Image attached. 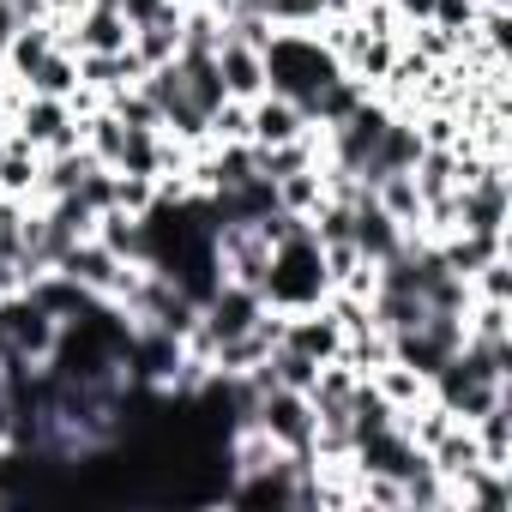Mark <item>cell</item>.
I'll use <instances>...</instances> for the list:
<instances>
[{"mask_svg":"<svg viewBox=\"0 0 512 512\" xmlns=\"http://www.w3.org/2000/svg\"><path fill=\"white\" fill-rule=\"evenodd\" d=\"M25 91H37V97H73V91H79V55H73V49H49V55L31 67Z\"/></svg>","mask_w":512,"mask_h":512,"instance_id":"obj_16","label":"cell"},{"mask_svg":"<svg viewBox=\"0 0 512 512\" xmlns=\"http://www.w3.org/2000/svg\"><path fill=\"white\" fill-rule=\"evenodd\" d=\"M13 290H25V266L13 253H0V296H13Z\"/></svg>","mask_w":512,"mask_h":512,"instance_id":"obj_22","label":"cell"},{"mask_svg":"<svg viewBox=\"0 0 512 512\" xmlns=\"http://www.w3.org/2000/svg\"><path fill=\"white\" fill-rule=\"evenodd\" d=\"M0 338H7V350H19L31 368H43L55 356V344H61V320L43 314L25 290H13V296H0Z\"/></svg>","mask_w":512,"mask_h":512,"instance_id":"obj_4","label":"cell"},{"mask_svg":"<svg viewBox=\"0 0 512 512\" xmlns=\"http://www.w3.org/2000/svg\"><path fill=\"white\" fill-rule=\"evenodd\" d=\"M19 440V410H13V398L0 392V446H13Z\"/></svg>","mask_w":512,"mask_h":512,"instance_id":"obj_23","label":"cell"},{"mask_svg":"<svg viewBox=\"0 0 512 512\" xmlns=\"http://www.w3.org/2000/svg\"><path fill=\"white\" fill-rule=\"evenodd\" d=\"M272 31H314L326 19V0H253Z\"/></svg>","mask_w":512,"mask_h":512,"instance_id":"obj_18","label":"cell"},{"mask_svg":"<svg viewBox=\"0 0 512 512\" xmlns=\"http://www.w3.org/2000/svg\"><path fill=\"white\" fill-rule=\"evenodd\" d=\"M260 314H266V296L253 290V284H229V278L199 302V326H205L211 338H235V332H247Z\"/></svg>","mask_w":512,"mask_h":512,"instance_id":"obj_6","label":"cell"},{"mask_svg":"<svg viewBox=\"0 0 512 512\" xmlns=\"http://www.w3.org/2000/svg\"><path fill=\"white\" fill-rule=\"evenodd\" d=\"M55 272H67L79 290H91L97 302H109V290L121 284V272H127V260H115V253L97 241V235H79L67 253H61V260H55Z\"/></svg>","mask_w":512,"mask_h":512,"instance_id":"obj_7","label":"cell"},{"mask_svg":"<svg viewBox=\"0 0 512 512\" xmlns=\"http://www.w3.org/2000/svg\"><path fill=\"white\" fill-rule=\"evenodd\" d=\"M350 241L362 247V260L380 266V260H392V253L404 247V223H392V217L362 193V199H356V217H350Z\"/></svg>","mask_w":512,"mask_h":512,"instance_id":"obj_13","label":"cell"},{"mask_svg":"<svg viewBox=\"0 0 512 512\" xmlns=\"http://www.w3.org/2000/svg\"><path fill=\"white\" fill-rule=\"evenodd\" d=\"M428 25H440V31H452V37L464 43V37H470V25H476V0H434Z\"/></svg>","mask_w":512,"mask_h":512,"instance_id":"obj_21","label":"cell"},{"mask_svg":"<svg viewBox=\"0 0 512 512\" xmlns=\"http://www.w3.org/2000/svg\"><path fill=\"white\" fill-rule=\"evenodd\" d=\"M470 428H476V452H482V464H488V470H512V392L494 398Z\"/></svg>","mask_w":512,"mask_h":512,"instance_id":"obj_14","label":"cell"},{"mask_svg":"<svg viewBox=\"0 0 512 512\" xmlns=\"http://www.w3.org/2000/svg\"><path fill=\"white\" fill-rule=\"evenodd\" d=\"M272 187H278V205H284L290 217H314V211L332 199L326 181H320V163H314V169H296V175H278Z\"/></svg>","mask_w":512,"mask_h":512,"instance_id":"obj_17","label":"cell"},{"mask_svg":"<svg viewBox=\"0 0 512 512\" xmlns=\"http://www.w3.org/2000/svg\"><path fill=\"white\" fill-rule=\"evenodd\" d=\"M266 55V91H278V97H290V103H314L344 67H338V55L314 37V31H272V43L260 49Z\"/></svg>","mask_w":512,"mask_h":512,"instance_id":"obj_2","label":"cell"},{"mask_svg":"<svg viewBox=\"0 0 512 512\" xmlns=\"http://www.w3.org/2000/svg\"><path fill=\"white\" fill-rule=\"evenodd\" d=\"M284 344L302 350L308 362H338L344 356V326L326 308H302V314H284Z\"/></svg>","mask_w":512,"mask_h":512,"instance_id":"obj_10","label":"cell"},{"mask_svg":"<svg viewBox=\"0 0 512 512\" xmlns=\"http://www.w3.org/2000/svg\"><path fill=\"white\" fill-rule=\"evenodd\" d=\"M217 79H223V97H229V103L266 97V55L253 49V43L223 37V43H217Z\"/></svg>","mask_w":512,"mask_h":512,"instance_id":"obj_9","label":"cell"},{"mask_svg":"<svg viewBox=\"0 0 512 512\" xmlns=\"http://www.w3.org/2000/svg\"><path fill=\"white\" fill-rule=\"evenodd\" d=\"M464 284H470L476 302H512V253H494V260H482Z\"/></svg>","mask_w":512,"mask_h":512,"instance_id":"obj_19","label":"cell"},{"mask_svg":"<svg viewBox=\"0 0 512 512\" xmlns=\"http://www.w3.org/2000/svg\"><path fill=\"white\" fill-rule=\"evenodd\" d=\"M205 145H247V103H217L205 115Z\"/></svg>","mask_w":512,"mask_h":512,"instance_id":"obj_20","label":"cell"},{"mask_svg":"<svg viewBox=\"0 0 512 512\" xmlns=\"http://www.w3.org/2000/svg\"><path fill=\"white\" fill-rule=\"evenodd\" d=\"M476 7H512V0H476Z\"/></svg>","mask_w":512,"mask_h":512,"instance_id":"obj_27","label":"cell"},{"mask_svg":"<svg viewBox=\"0 0 512 512\" xmlns=\"http://www.w3.org/2000/svg\"><path fill=\"white\" fill-rule=\"evenodd\" d=\"M37 175H43V151L25 145L13 127H0V193L19 199V205H31L37 199Z\"/></svg>","mask_w":512,"mask_h":512,"instance_id":"obj_11","label":"cell"},{"mask_svg":"<svg viewBox=\"0 0 512 512\" xmlns=\"http://www.w3.org/2000/svg\"><path fill=\"white\" fill-rule=\"evenodd\" d=\"M13 31H19V19H13V7L0 0V55H7V43H13Z\"/></svg>","mask_w":512,"mask_h":512,"instance_id":"obj_26","label":"cell"},{"mask_svg":"<svg viewBox=\"0 0 512 512\" xmlns=\"http://www.w3.org/2000/svg\"><path fill=\"white\" fill-rule=\"evenodd\" d=\"M19 217H25V205L0 193V235H13V229H19Z\"/></svg>","mask_w":512,"mask_h":512,"instance_id":"obj_25","label":"cell"},{"mask_svg":"<svg viewBox=\"0 0 512 512\" xmlns=\"http://www.w3.org/2000/svg\"><path fill=\"white\" fill-rule=\"evenodd\" d=\"M266 308L278 314H302V308H320L332 296V278H326V253L314 241V229L302 223L290 241L272 247V266H266V284H260Z\"/></svg>","mask_w":512,"mask_h":512,"instance_id":"obj_1","label":"cell"},{"mask_svg":"<svg viewBox=\"0 0 512 512\" xmlns=\"http://www.w3.org/2000/svg\"><path fill=\"white\" fill-rule=\"evenodd\" d=\"M368 380H374V392L392 404V416H404V410H416V404L434 398V392H428V374H416V368H404V362H380Z\"/></svg>","mask_w":512,"mask_h":512,"instance_id":"obj_15","label":"cell"},{"mask_svg":"<svg viewBox=\"0 0 512 512\" xmlns=\"http://www.w3.org/2000/svg\"><path fill=\"white\" fill-rule=\"evenodd\" d=\"M91 235L115 253V260H127V266H151V229H145V217L109 205V211H97V229H91Z\"/></svg>","mask_w":512,"mask_h":512,"instance_id":"obj_12","label":"cell"},{"mask_svg":"<svg viewBox=\"0 0 512 512\" xmlns=\"http://www.w3.org/2000/svg\"><path fill=\"white\" fill-rule=\"evenodd\" d=\"M13 133L49 157V151L79 145V115H73L67 97H37V91H25V103H19V115H13Z\"/></svg>","mask_w":512,"mask_h":512,"instance_id":"obj_5","label":"cell"},{"mask_svg":"<svg viewBox=\"0 0 512 512\" xmlns=\"http://www.w3.org/2000/svg\"><path fill=\"white\" fill-rule=\"evenodd\" d=\"M392 13H398L404 25H422V19L434 13V0H392Z\"/></svg>","mask_w":512,"mask_h":512,"instance_id":"obj_24","label":"cell"},{"mask_svg":"<svg viewBox=\"0 0 512 512\" xmlns=\"http://www.w3.org/2000/svg\"><path fill=\"white\" fill-rule=\"evenodd\" d=\"M308 127H314L308 109L290 103V97H278V91H266V97L247 103V145H290V139H302Z\"/></svg>","mask_w":512,"mask_h":512,"instance_id":"obj_8","label":"cell"},{"mask_svg":"<svg viewBox=\"0 0 512 512\" xmlns=\"http://www.w3.org/2000/svg\"><path fill=\"white\" fill-rule=\"evenodd\" d=\"M253 422L272 434L278 452L314 458V404H308V392H290V386L260 392V404H253Z\"/></svg>","mask_w":512,"mask_h":512,"instance_id":"obj_3","label":"cell"}]
</instances>
